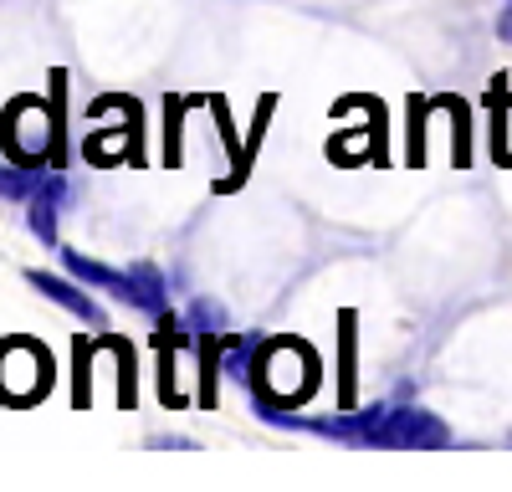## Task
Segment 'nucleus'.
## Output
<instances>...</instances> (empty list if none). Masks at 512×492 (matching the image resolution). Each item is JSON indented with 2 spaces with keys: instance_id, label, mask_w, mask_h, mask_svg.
I'll use <instances>...</instances> for the list:
<instances>
[{
  "instance_id": "obj_10",
  "label": "nucleus",
  "mask_w": 512,
  "mask_h": 492,
  "mask_svg": "<svg viewBox=\"0 0 512 492\" xmlns=\"http://www.w3.org/2000/svg\"><path fill=\"white\" fill-rule=\"evenodd\" d=\"M226 375H231V380H241V375H246V344H241V339H236V344H231V354H226Z\"/></svg>"
},
{
  "instance_id": "obj_8",
  "label": "nucleus",
  "mask_w": 512,
  "mask_h": 492,
  "mask_svg": "<svg viewBox=\"0 0 512 492\" xmlns=\"http://www.w3.org/2000/svg\"><path fill=\"white\" fill-rule=\"evenodd\" d=\"M190 328H200V334H221V328H226V308L210 303V298H195L190 303Z\"/></svg>"
},
{
  "instance_id": "obj_5",
  "label": "nucleus",
  "mask_w": 512,
  "mask_h": 492,
  "mask_svg": "<svg viewBox=\"0 0 512 492\" xmlns=\"http://www.w3.org/2000/svg\"><path fill=\"white\" fill-rule=\"evenodd\" d=\"M26 282L36 287L41 298H52L57 308H67L72 318H82V323H103V308H98L88 293H82V287H72V282H62V277H52V272H31Z\"/></svg>"
},
{
  "instance_id": "obj_3",
  "label": "nucleus",
  "mask_w": 512,
  "mask_h": 492,
  "mask_svg": "<svg viewBox=\"0 0 512 492\" xmlns=\"http://www.w3.org/2000/svg\"><path fill=\"white\" fill-rule=\"evenodd\" d=\"M451 431L441 416H431V410H420V405H390L384 410V421L374 431V446H446Z\"/></svg>"
},
{
  "instance_id": "obj_1",
  "label": "nucleus",
  "mask_w": 512,
  "mask_h": 492,
  "mask_svg": "<svg viewBox=\"0 0 512 492\" xmlns=\"http://www.w3.org/2000/svg\"><path fill=\"white\" fill-rule=\"evenodd\" d=\"M47 380H52V369H47L41 344H31V339L0 344V400L26 405V400H36L41 390H47Z\"/></svg>"
},
{
  "instance_id": "obj_4",
  "label": "nucleus",
  "mask_w": 512,
  "mask_h": 492,
  "mask_svg": "<svg viewBox=\"0 0 512 492\" xmlns=\"http://www.w3.org/2000/svg\"><path fill=\"white\" fill-rule=\"evenodd\" d=\"M67 205H72V200H67V180H62V175H52V180L36 185L26 221H31V231H36L41 246H57V216L67 211Z\"/></svg>"
},
{
  "instance_id": "obj_6",
  "label": "nucleus",
  "mask_w": 512,
  "mask_h": 492,
  "mask_svg": "<svg viewBox=\"0 0 512 492\" xmlns=\"http://www.w3.org/2000/svg\"><path fill=\"white\" fill-rule=\"evenodd\" d=\"M62 267H67L77 282H93V287H103V293H113V298L128 303V272H113V267H103V262H93V257H77V252H62Z\"/></svg>"
},
{
  "instance_id": "obj_9",
  "label": "nucleus",
  "mask_w": 512,
  "mask_h": 492,
  "mask_svg": "<svg viewBox=\"0 0 512 492\" xmlns=\"http://www.w3.org/2000/svg\"><path fill=\"white\" fill-rule=\"evenodd\" d=\"M0 195H6V200H31L36 195V180L26 175V164H21V170H0Z\"/></svg>"
},
{
  "instance_id": "obj_7",
  "label": "nucleus",
  "mask_w": 512,
  "mask_h": 492,
  "mask_svg": "<svg viewBox=\"0 0 512 492\" xmlns=\"http://www.w3.org/2000/svg\"><path fill=\"white\" fill-rule=\"evenodd\" d=\"M128 303H134L139 313H154V318H164V277H159L149 262L128 267Z\"/></svg>"
},
{
  "instance_id": "obj_11",
  "label": "nucleus",
  "mask_w": 512,
  "mask_h": 492,
  "mask_svg": "<svg viewBox=\"0 0 512 492\" xmlns=\"http://www.w3.org/2000/svg\"><path fill=\"white\" fill-rule=\"evenodd\" d=\"M497 31H502V41H512V6L497 16Z\"/></svg>"
},
{
  "instance_id": "obj_2",
  "label": "nucleus",
  "mask_w": 512,
  "mask_h": 492,
  "mask_svg": "<svg viewBox=\"0 0 512 492\" xmlns=\"http://www.w3.org/2000/svg\"><path fill=\"white\" fill-rule=\"evenodd\" d=\"M47 144H52V118L36 98H16L6 108V154L26 170H36L41 159H47Z\"/></svg>"
}]
</instances>
